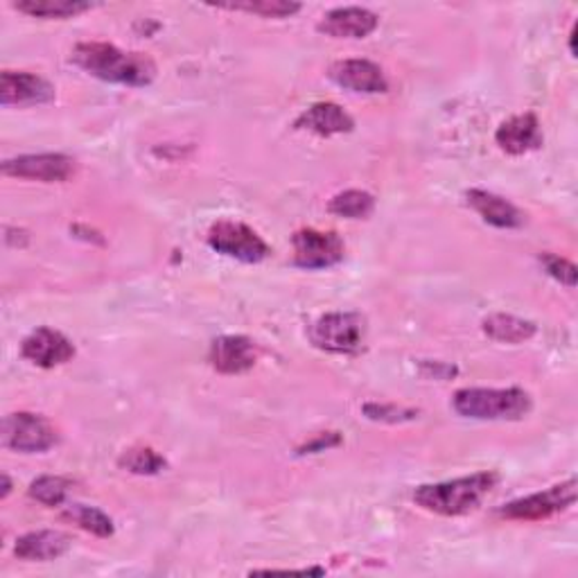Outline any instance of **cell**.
<instances>
[{"instance_id":"83f0119b","label":"cell","mask_w":578,"mask_h":578,"mask_svg":"<svg viewBox=\"0 0 578 578\" xmlns=\"http://www.w3.org/2000/svg\"><path fill=\"white\" fill-rule=\"evenodd\" d=\"M339 443V436L335 434V432H330V434H321L314 443H308L305 447H303V455L305 453H321V449H328V447H333V445H337Z\"/></svg>"},{"instance_id":"3957f363","label":"cell","mask_w":578,"mask_h":578,"mask_svg":"<svg viewBox=\"0 0 578 578\" xmlns=\"http://www.w3.org/2000/svg\"><path fill=\"white\" fill-rule=\"evenodd\" d=\"M455 411L474 421H520L531 411V396L522 389H459Z\"/></svg>"},{"instance_id":"44dd1931","label":"cell","mask_w":578,"mask_h":578,"mask_svg":"<svg viewBox=\"0 0 578 578\" xmlns=\"http://www.w3.org/2000/svg\"><path fill=\"white\" fill-rule=\"evenodd\" d=\"M61 518L73 522L75 527H80L93 535H98V538H111L116 531L113 520L107 516V513H103L100 508L86 506V504L67 506V510L61 513Z\"/></svg>"},{"instance_id":"cb8c5ba5","label":"cell","mask_w":578,"mask_h":578,"mask_svg":"<svg viewBox=\"0 0 578 578\" xmlns=\"http://www.w3.org/2000/svg\"><path fill=\"white\" fill-rule=\"evenodd\" d=\"M120 468L134 474H158L168 468V461L152 447H132L120 457Z\"/></svg>"},{"instance_id":"277c9868","label":"cell","mask_w":578,"mask_h":578,"mask_svg":"<svg viewBox=\"0 0 578 578\" xmlns=\"http://www.w3.org/2000/svg\"><path fill=\"white\" fill-rule=\"evenodd\" d=\"M208 244L213 251L249 265L263 263L272 253L269 244L258 233L249 229L246 224L233 219H221L213 224L208 231Z\"/></svg>"},{"instance_id":"7402d4cb","label":"cell","mask_w":578,"mask_h":578,"mask_svg":"<svg viewBox=\"0 0 578 578\" xmlns=\"http://www.w3.org/2000/svg\"><path fill=\"white\" fill-rule=\"evenodd\" d=\"M373 208H375V200L364 190L339 192V195H335L328 206L333 215H339L346 219H366L373 213Z\"/></svg>"},{"instance_id":"d4e9b609","label":"cell","mask_w":578,"mask_h":578,"mask_svg":"<svg viewBox=\"0 0 578 578\" xmlns=\"http://www.w3.org/2000/svg\"><path fill=\"white\" fill-rule=\"evenodd\" d=\"M221 10H236V12H249V14H258L265 19H287L301 12L299 3H287V0H246V3H227L219 5Z\"/></svg>"},{"instance_id":"8992f818","label":"cell","mask_w":578,"mask_h":578,"mask_svg":"<svg viewBox=\"0 0 578 578\" xmlns=\"http://www.w3.org/2000/svg\"><path fill=\"white\" fill-rule=\"evenodd\" d=\"M57 443V434L52 425L37 413L19 411L5 416L3 421V445L14 453L35 455L46 453Z\"/></svg>"},{"instance_id":"ffe728a7","label":"cell","mask_w":578,"mask_h":578,"mask_svg":"<svg viewBox=\"0 0 578 578\" xmlns=\"http://www.w3.org/2000/svg\"><path fill=\"white\" fill-rule=\"evenodd\" d=\"M91 8V3H82V0H19L14 3V10L37 19H73Z\"/></svg>"},{"instance_id":"4fadbf2b","label":"cell","mask_w":578,"mask_h":578,"mask_svg":"<svg viewBox=\"0 0 578 578\" xmlns=\"http://www.w3.org/2000/svg\"><path fill=\"white\" fill-rule=\"evenodd\" d=\"M380 19L366 8H337L318 21L316 29L333 39H364L375 32Z\"/></svg>"},{"instance_id":"2e32d148","label":"cell","mask_w":578,"mask_h":578,"mask_svg":"<svg viewBox=\"0 0 578 578\" xmlns=\"http://www.w3.org/2000/svg\"><path fill=\"white\" fill-rule=\"evenodd\" d=\"M297 130L312 132L316 136H335V134H348L356 127L352 120L339 105L335 103H316L310 109H305L297 122Z\"/></svg>"},{"instance_id":"7c38bea8","label":"cell","mask_w":578,"mask_h":578,"mask_svg":"<svg viewBox=\"0 0 578 578\" xmlns=\"http://www.w3.org/2000/svg\"><path fill=\"white\" fill-rule=\"evenodd\" d=\"M330 80L352 93L375 95L389 91V82L384 77L382 69L369 59H344L333 63Z\"/></svg>"},{"instance_id":"8fae6325","label":"cell","mask_w":578,"mask_h":578,"mask_svg":"<svg viewBox=\"0 0 578 578\" xmlns=\"http://www.w3.org/2000/svg\"><path fill=\"white\" fill-rule=\"evenodd\" d=\"M50 100H55V86L48 80L23 71H5L0 75V105L3 107L46 105Z\"/></svg>"},{"instance_id":"30bf717a","label":"cell","mask_w":578,"mask_h":578,"mask_svg":"<svg viewBox=\"0 0 578 578\" xmlns=\"http://www.w3.org/2000/svg\"><path fill=\"white\" fill-rule=\"evenodd\" d=\"M21 356L41 369H55L75 358V346L69 337L52 328H37L23 339Z\"/></svg>"},{"instance_id":"ba28073f","label":"cell","mask_w":578,"mask_h":578,"mask_svg":"<svg viewBox=\"0 0 578 578\" xmlns=\"http://www.w3.org/2000/svg\"><path fill=\"white\" fill-rule=\"evenodd\" d=\"M294 263L301 269H328L344 261V242L335 231L303 229L292 238Z\"/></svg>"},{"instance_id":"f1b7e54d","label":"cell","mask_w":578,"mask_h":578,"mask_svg":"<svg viewBox=\"0 0 578 578\" xmlns=\"http://www.w3.org/2000/svg\"><path fill=\"white\" fill-rule=\"evenodd\" d=\"M12 493V481L8 474H3V497H8Z\"/></svg>"},{"instance_id":"7a4b0ae2","label":"cell","mask_w":578,"mask_h":578,"mask_svg":"<svg viewBox=\"0 0 578 578\" xmlns=\"http://www.w3.org/2000/svg\"><path fill=\"white\" fill-rule=\"evenodd\" d=\"M497 481V472H477L453 481H441V484L416 489L413 502L430 513H438V516H466V513L479 508L486 495H491Z\"/></svg>"},{"instance_id":"484cf974","label":"cell","mask_w":578,"mask_h":578,"mask_svg":"<svg viewBox=\"0 0 578 578\" xmlns=\"http://www.w3.org/2000/svg\"><path fill=\"white\" fill-rule=\"evenodd\" d=\"M540 263L544 267V272H547L554 280H558L561 285L574 289L576 287V265L561 258V255H554V253H542L540 255Z\"/></svg>"},{"instance_id":"5b68a950","label":"cell","mask_w":578,"mask_h":578,"mask_svg":"<svg viewBox=\"0 0 578 578\" xmlns=\"http://www.w3.org/2000/svg\"><path fill=\"white\" fill-rule=\"evenodd\" d=\"M366 321L356 312H335L321 316L310 330L316 348L328 352H358L364 346Z\"/></svg>"},{"instance_id":"9c48e42d","label":"cell","mask_w":578,"mask_h":578,"mask_svg":"<svg viewBox=\"0 0 578 578\" xmlns=\"http://www.w3.org/2000/svg\"><path fill=\"white\" fill-rule=\"evenodd\" d=\"M3 174L44 183H61L75 174V160L67 154H23L5 160Z\"/></svg>"},{"instance_id":"603a6c76","label":"cell","mask_w":578,"mask_h":578,"mask_svg":"<svg viewBox=\"0 0 578 578\" xmlns=\"http://www.w3.org/2000/svg\"><path fill=\"white\" fill-rule=\"evenodd\" d=\"M71 489H73V484L69 479L46 474V477H39V479L32 481L29 489H27V495L32 499H37L39 504L52 508V506H59V504L67 502Z\"/></svg>"},{"instance_id":"9a60e30c","label":"cell","mask_w":578,"mask_h":578,"mask_svg":"<svg viewBox=\"0 0 578 578\" xmlns=\"http://www.w3.org/2000/svg\"><path fill=\"white\" fill-rule=\"evenodd\" d=\"M466 202L481 219L491 224V227L520 229L525 224V215L516 206L499 195H493V192H489V190H479V188L468 190Z\"/></svg>"},{"instance_id":"52a82bcc","label":"cell","mask_w":578,"mask_h":578,"mask_svg":"<svg viewBox=\"0 0 578 578\" xmlns=\"http://www.w3.org/2000/svg\"><path fill=\"white\" fill-rule=\"evenodd\" d=\"M576 502V481L569 479L565 484H556L547 491L510 502L499 508V516L508 520H544L556 513L567 510Z\"/></svg>"},{"instance_id":"5bb4252c","label":"cell","mask_w":578,"mask_h":578,"mask_svg":"<svg viewBox=\"0 0 578 578\" xmlns=\"http://www.w3.org/2000/svg\"><path fill=\"white\" fill-rule=\"evenodd\" d=\"M210 366L224 375H238L258 362V348L242 335H227L213 341L210 346Z\"/></svg>"},{"instance_id":"4316f807","label":"cell","mask_w":578,"mask_h":578,"mask_svg":"<svg viewBox=\"0 0 578 578\" xmlns=\"http://www.w3.org/2000/svg\"><path fill=\"white\" fill-rule=\"evenodd\" d=\"M364 413L369 416V419L373 421H392V423H398L402 421L400 413H411V411H402V409H396V407H384V405H366L364 407Z\"/></svg>"},{"instance_id":"ac0fdd59","label":"cell","mask_w":578,"mask_h":578,"mask_svg":"<svg viewBox=\"0 0 578 578\" xmlns=\"http://www.w3.org/2000/svg\"><path fill=\"white\" fill-rule=\"evenodd\" d=\"M71 547V538L61 531H32L16 540L14 554L21 561H57Z\"/></svg>"},{"instance_id":"6da1fadb","label":"cell","mask_w":578,"mask_h":578,"mask_svg":"<svg viewBox=\"0 0 578 578\" xmlns=\"http://www.w3.org/2000/svg\"><path fill=\"white\" fill-rule=\"evenodd\" d=\"M73 61L88 75L124 86H147L156 77V63L143 52H124L111 44H80Z\"/></svg>"},{"instance_id":"d6986e66","label":"cell","mask_w":578,"mask_h":578,"mask_svg":"<svg viewBox=\"0 0 578 578\" xmlns=\"http://www.w3.org/2000/svg\"><path fill=\"white\" fill-rule=\"evenodd\" d=\"M484 333L502 344H525L535 337L538 328L531 321L513 314H491L489 318H484Z\"/></svg>"},{"instance_id":"e0dca14e","label":"cell","mask_w":578,"mask_h":578,"mask_svg":"<svg viewBox=\"0 0 578 578\" xmlns=\"http://www.w3.org/2000/svg\"><path fill=\"white\" fill-rule=\"evenodd\" d=\"M495 141L506 154H513V156L533 152L542 145L540 122L533 113L510 118V120L502 122V127L495 134Z\"/></svg>"}]
</instances>
